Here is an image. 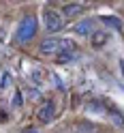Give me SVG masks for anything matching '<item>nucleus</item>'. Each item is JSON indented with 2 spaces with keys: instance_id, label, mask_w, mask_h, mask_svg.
Returning <instances> with one entry per match:
<instances>
[{
  "instance_id": "2",
  "label": "nucleus",
  "mask_w": 124,
  "mask_h": 133,
  "mask_svg": "<svg viewBox=\"0 0 124 133\" xmlns=\"http://www.w3.org/2000/svg\"><path fill=\"white\" fill-rule=\"evenodd\" d=\"M56 116V103L52 101V99H47V101H43L39 105V110H37V118L39 122H52V118Z\"/></svg>"
},
{
  "instance_id": "1",
  "label": "nucleus",
  "mask_w": 124,
  "mask_h": 133,
  "mask_svg": "<svg viewBox=\"0 0 124 133\" xmlns=\"http://www.w3.org/2000/svg\"><path fill=\"white\" fill-rule=\"evenodd\" d=\"M43 22H45V28L49 32H58L64 28V22H62V13H58L54 9H45L43 11Z\"/></svg>"
},
{
  "instance_id": "4",
  "label": "nucleus",
  "mask_w": 124,
  "mask_h": 133,
  "mask_svg": "<svg viewBox=\"0 0 124 133\" xmlns=\"http://www.w3.org/2000/svg\"><path fill=\"white\" fill-rule=\"evenodd\" d=\"M37 32V19L34 17H26L21 24H19V28H17V41H28L32 35Z\"/></svg>"
},
{
  "instance_id": "5",
  "label": "nucleus",
  "mask_w": 124,
  "mask_h": 133,
  "mask_svg": "<svg viewBox=\"0 0 124 133\" xmlns=\"http://www.w3.org/2000/svg\"><path fill=\"white\" fill-rule=\"evenodd\" d=\"M60 43H62V39H56V37L43 39V41H41V45H39V52L43 54V56H56L58 49H60Z\"/></svg>"
},
{
  "instance_id": "6",
  "label": "nucleus",
  "mask_w": 124,
  "mask_h": 133,
  "mask_svg": "<svg viewBox=\"0 0 124 133\" xmlns=\"http://www.w3.org/2000/svg\"><path fill=\"white\" fill-rule=\"evenodd\" d=\"M107 43H109V32H107V30H94V32H92L90 45H92L94 49H101V47H105Z\"/></svg>"
},
{
  "instance_id": "11",
  "label": "nucleus",
  "mask_w": 124,
  "mask_h": 133,
  "mask_svg": "<svg viewBox=\"0 0 124 133\" xmlns=\"http://www.w3.org/2000/svg\"><path fill=\"white\" fill-rule=\"evenodd\" d=\"M19 133H39V131H37L34 127H24V129H21Z\"/></svg>"
},
{
  "instance_id": "3",
  "label": "nucleus",
  "mask_w": 124,
  "mask_h": 133,
  "mask_svg": "<svg viewBox=\"0 0 124 133\" xmlns=\"http://www.w3.org/2000/svg\"><path fill=\"white\" fill-rule=\"evenodd\" d=\"M58 62H69V60H73V58L77 56V45L73 43V41H62L60 43V49H58Z\"/></svg>"
},
{
  "instance_id": "9",
  "label": "nucleus",
  "mask_w": 124,
  "mask_h": 133,
  "mask_svg": "<svg viewBox=\"0 0 124 133\" xmlns=\"http://www.w3.org/2000/svg\"><path fill=\"white\" fill-rule=\"evenodd\" d=\"M13 107H21V103H24V97H21V92L19 90H15V95H13Z\"/></svg>"
},
{
  "instance_id": "7",
  "label": "nucleus",
  "mask_w": 124,
  "mask_h": 133,
  "mask_svg": "<svg viewBox=\"0 0 124 133\" xmlns=\"http://www.w3.org/2000/svg\"><path fill=\"white\" fill-rule=\"evenodd\" d=\"M84 11V2H69L62 6V15H67V17H73V15H79Z\"/></svg>"
},
{
  "instance_id": "12",
  "label": "nucleus",
  "mask_w": 124,
  "mask_h": 133,
  "mask_svg": "<svg viewBox=\"0 0 124 133\" xmlns=\"http://www.w3.org/2000/svg\"><path fill=\"white\" fill-rule=\"evenodd\" d=\"M2 120H6V112H4V110H0V122H2Z\"/></svg>"
},
{
  "instance_id": "10",
  "label": "nucleus",
  "mask_w": 124,
  "mask_h": 133,
  "mask_svg": "<svg viewBox=\"0 0 124 133\" xmlns=\"http://www.w3.org/2000/svg\"><path fill=\"white\" fill-rule=\"evenodd\" d=\"M103 22H107L109 26H115V28H122V22L120 19H115V17H105Z\"/></svg>"
},
{
  "instance_id": "8",
  "label": "nucleus",
  "mask_w": 124,
  "mask_h": 133,
  "mask_svg": "<svg viewBox=\"0 0 124 133\" xmlns=\"http://www.w3.org/2000/svg\"><path fill=\"white\" fill-rule=\"evenodd\" d=\"M92 28H94V19H84L75 26L77 35H92Z\"/></svg>"
}]
</instances>
